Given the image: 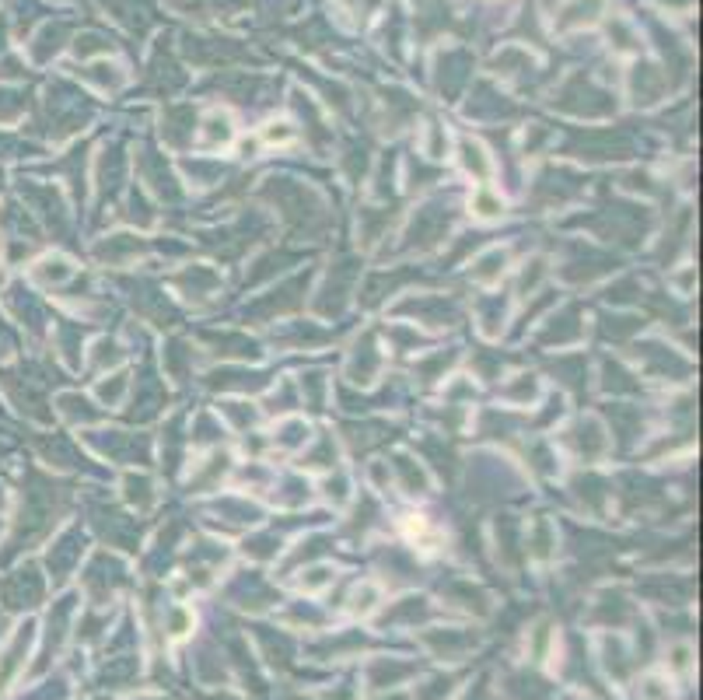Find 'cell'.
<instances>
[{
  "label": "cell",
  "mask_w": 703,
  "mask_h": 700,
  "mask_svg": "<svg viewBox=\"0 0 703 700\" xmlns=\"http://www.w3.org/2000/svg\"><path fill=\"white\" fill-rule=\"evenodd\" d=\"M473 207H476V214H480V217H497V214H501V200H494L490 193H480Z\"/></svg>",
  "instance_id": "cell-1"
},
{
  "label": "cell",
  "mask_w": 703,
  "mask_h": 700,
  "mask_svg": "<svg viewBox=\"0 0 703 700\" xmlns=\"http://www.w3.org/2000/svg\"><path fill=\"white\" fill-rule=\"evenodd\" d=\"M266 137H270V140H284V137H291V130H284V123H280V130L273 126V130H270Z\"/></svg>",
  "instance_id": "cell-2"
}]
</instances>
